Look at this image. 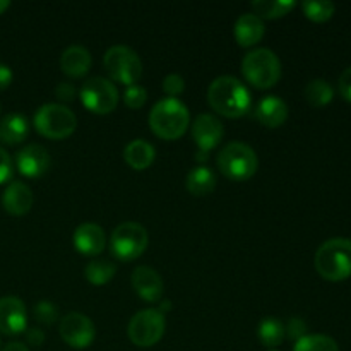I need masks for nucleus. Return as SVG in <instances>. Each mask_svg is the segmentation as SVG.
Here are the masks:
<instances>
[{
  "label": "nucleus",
  "instance_id": "obj_36",
  "mask_svg": "<svg viewBox=\"0 0 351 351\" xmlns=\"http://www.w3.org/2000/svg\"><path fill=\"white\" fill-rule=\"evenodd\" d=\"M55 96L64 103L74 101L75 86L71 84V82H60V84H57V88H55Z\"/></svg>",
  "mask_w": 351,
  "mask_h": 351
},
{
  "label": "nucleus",
  "instance_id": "obj_11",
  "mask_svg": "<svg viewBox=\"0 0 351 351\" xmlns=\"http://www.w3.org/2000/svg\"><path fill=\"white\" fill-rule=\"evenodd\" d=\"M60 338L64 339L65 345L75 350H84L93 345L96 338V328L88 315L81 312H71L64 315L58 326Z\"/></svg>",
  "mask_w": 351,
  "mask_h": 351
},
{
  "label": "nucleus",
  "instance_id": "obj_28",
  "mask_svg": "<svg viewBox=\"0 0 351 351\" xmlns=\"http://www.w3.org/2000/svg\"><path fill=\"white\" fill-rule=\"evenodd\" d=\"M302 10H304L305 17L312 23H326L331 19L336 12V5L328 0H307L302 2Z\"/></svg>",
  "mask_w": 351,
  "mask_h": 351
},
{
  "label": "nucleus",
  "instance_id": "obj_18",
  "mask_svg": "<svg viewBox=\"0 0 351 351\" xmlns=\"http://www.w3.org/2000/svg\"><path fill=\"white\" fill-rule=\"evenodd\" d=\"M264 33H266V26H264V21L261 17H257L254 12L242 14V16L237 19L235 27H233V34H235V40L240 47L250 48L254 45L259 43L263 40Z\"/></svg>",
  "mask_w": 351,
  "mask_h": 351
},
{
  "label": "nucleus",
  "instance_id": "obj_9",
  "mask_svg": "<svg viewBox=\"0 0 351 351\" xmlns=\"http://www.w3.org/2000/svg\"><path fill=\"white\" fill-rule=\"evenodd\" d=\"M165 329H167V319L163 312L158 308H144L130 319L127 335L130 343L139 348H151L161 341Z\"/></svg>",
  "mask_w": 351,
  "mask_h": 351
},
{
  "label": "nucleus",
  "instance_id": "obj_31",
  "mask_svg": "<svg viewBox=\"0 0 351 351\" xmlns=\"http://www.w3.org/2000/svg\"><path fill=\"white\" fill-rule=\"evenodd\" d=\"M147 101V91L139 84L127 86V89L123 91V103H125L129 108L139 110L146 105Z\"/></svg>",
  "mask_w": 351,
  "mask_h": 351
},
{
  "label": "nucleus",
  "instance_id": "obj_17",
  "mask_svg": "<svg viewBox=\"0 0 351 351\" xmlns=\"http://www.w3.org/2000/svg\"><path fill=\"white\" fill-rule=\"evenodd\" d=\"M33 201L34 197L31 189L24 182L19 180L10 182L2 194L3 209L10 216H16V218L27 215L31 211V208H33Z\"/></svg>",
  "mask_w": 351,
  "mask_h": 351
},
{
  "label": "nucleus",
  "instance_id": "obj_4",
  "mask_svg": "<svg viewBox=\"0 0 351 351\" xmlns=\"http://www.w3.org/2000/svg\"><path fill=\"white\" fill-rule=\"evenodd\" d=\"M33 125L40 136L51 141L71 137L77 129V117L69 106L60 103H47L40 106L33 117Z\"/></svg>",
  "mask_w": 351,
  "mask_h": 351
},
{
  "label": "nucleus",
  "instance_id": "obj_20",
  "mask_svg": "<svg viewBox=\"0 0 351 351\" xmlns=\"http://www.w3.org/2000/svg\"><path fill=\"white\" fill-rule=\"evenodd\" d=\"M256 119L269 129L281 127L288 119V105L278 96H264L256 106Z\"/></svg>",
  "mask_w": 351,
  "mask_h": 351
},
{
  "label": "nucleus",
  "instance_id": "obj_30",
  "mask_svg": "<svg viewBox=\"0 0 351 351\" xmlns=\"http://www.w3.org/2000/svg\"><path fill=\"white\" fill-rule=\"evenodd\" d=\"M34 319L45 326H51L58 321V308L53 302L41 300L34 305Z\"/></svg>",
  "mask_w": 351,
  "mask_h": 351
},
{
  "label": "nucleus",
  "instance_id": "obj_1",
  "mask_svg": "<svg viewBox=\"0 0 351 351\" xmlns=\"http://www.w3.org/2000/svg\"><path fill=\"white\" fill-rule=\"evenodd\" d=\"M208 103L216 113L226 119H240L252 106V96L247 86L233 75H219L208 89Z\"/></svg>",
  "mask_w": 351,
  "mask_h": 351
},
{
  "label": "nucleus",
  "instance_id": "obj_14",
  "mask_svg": "<svg viewBox=\"0 0 351 351\" xmlns=\"http://www.w3.org/2000/svg\"><path fill=\"white\" fill-rule=\"evenodd\" d=\"M27 311L26 305L17 297L0 298V332L5 336H16L26 331Z\"/></svg>",
  "mask_w": 351,
  "mask_h": 351
},
{
  "label": "nucleus",
  "instance_id": "obj_25",
  "mask_svg": "<svg viewBox=\"0 0 351 351\" xmlns=\"http://www.w3.org/2000/svg\"><path fill=\"white\" fill-rule=\"evenodd\" d=\"M297 7V3L291 2V0H256L252 2V10L257 17L261 19H280L285 17L287 14H290L291 10Z\"/></svg>",
  "mask_w": 351,
  "mask_h": 351
},
{
  "label": "nucleus",
  "instance_id": "obj_8",
  "mask_svg": "<svg viewBox=\"0 0 351 351\" xmlns=\"http://www.w3.org/2000/svg\"><path fill=\"white\" fill-rule=\"evenodd\" d=\"M103 64L110 79L123 86H134L143 75V62L139 55L125 45L108 48L103 57Z\"/></svg>",
  "mask_w": 351,
  "mask_h": 351
},
{
  "label": "nucleus",
  "instance_id": "obj_10",
  "mask_svg": "<svg viewBox=\"0 0 351 351\" xmlns=\"http://www.w3.org/2000/svg\"><path fill=\"white\" fill-rule=\"evenodd\" d=\"M79 98L86 110L96 115H108L119 105V89L106 77H89L79 89Z\"/></svg>",
  "mask_w": 351,
  "mask_h": 351
},
{
  "label": "nucleus",
  "instance_id": "obj_33",
  "mask_svg": "<svg viewBox=\"0 0 351 351\" xmlns=\"http://www.w3.org/2000/svg\"><path fill=\"white\" fill-rule=\"evenodd\" d=\"M285 332H287L288 338L293 339V341L297 343L298 339H302L304 336H307V324H305L304 319L291 317L290 321H288V324L285 326Z\"/></svg>",
  "mask_w": 351,
  "mask_h": 351
},
{
  "label": "nucleus",
  "instance_id": "obj_2",
  "mask_svg": "<svg viewBox=\"0 0 351 351\" xmlns=\"http://www.w3.org/2000/svg\"><path fill=\"white\" fill-rule=\"evenodd\" d=\"M191 113L178 98L160 99L151 108L149 127L165 141H177L189 130Z\"/></svg>",
  "mask_w": 351,
  "mask_h": 351
},
{
  "label": "nucleus",
  "instance_id": "obj_6",
  "mask_svg": "<svg viewBox=\"0 0 351 351\" xmlns=\"http://www.w3.org/2000/svg\"><path fill=\"white\" fill-rule=\"evenodd\" d=\"M242 74L257 89H269L281 77V62L269 48H256L242 60Z\"/></svg>",
  "mask_w": 351,
  "mask_h": 351
},
{
  "label": "nucleus",
  "instance_id": "obj_7",
  "mask_svg": "<svg viewBox=\"0 0 351 351\" xmlns=\"http://www.w3.org/2000/svg\"><path fill=\"white\" fill-rule=\"evenodd\" d=\"M147 245H149L147 230L136 221L120 223L110 237V250L113 257L122 263L136 261L146 252Z\"/></svg>",
  "mask_w": 351,
  "mask_h": 351
},
{
  "label": "nucleus",
  "instance_id": "obj_27",
  "mask_svg": "<svg viewBox=\"0 0 351 351\" xmlns=\"http://www.w3.org/2000/svg\"><path fill=\"white\" fill-rule=\"evenodd\" d=\"M117 273V266L112 261L106 259H93L89 261L88 266H86L84 274L86 280L89 281L95 287H103V285L110 283L113 280Z\"/></svg>",
  "mask_w": 351,
  "mask_h": 351
},
{
  "label": "nucleus",
  "instance_id": "obj_5",
  "mask_svg": "<svg viewBox=\"0 0 351 351\" xmlns=\"http://www.w3.org/2000/svg\"><path fill=\"white\" fill-rule=\"evenodd\" d=\"M218 170L233 182L250 180L257 173L259 158L256 151L245 143H230L216 156Z\"/></svg>",
  "mask_w": 351,
  "mask_h": 351
},
{
  "label": "nucleus",
  "instance_id": "obj_41",
  "mask_svg": "<svg viewBox=\"0 0 351 351\" xmlns=\"http://www.w3.org/2000/svg\"><path fill=\"white\" fill-rule=\"evenodd\" d=\"M269 351H278V350H269Z\"/></svg>",
  "mask_w": 351,
  "mask_h": 351
},
{
  "label": "nucleus",
  "instance_id": "obj_37",
  "mask_svg": "<svg viewBox=\"0 0 351 351\" xmlns=\"http://www.w3.org/2000/svg\"><path fill=\"white\" fill-rule=\"evenodd\" d=\"M12 79H14V74H12V71H10L9 65H5L0 62V91H3V89L9 88V86L12 84Z\"/></svg>",
  "mask_w": 351,
  "mask_h": 351
},
{
  "label": "nucleus",
  "instance_id": "obj_15",
  "mask_svg": "<svg viewBox=\"0 0 351 351\" xmlns=\"http://www.w3.org/2000/svg\"><path fill=\"white\" fill-rule=\"evenodd\" d=\"M132 288L144 302L158 304L163 298L165 285L158 271L149 266H137L132 273Z\"/></svg>",
  "mask_w": 351,
  "mask_h": 351
},
{
  "label": "nucleus",
  "instance_id": "obj_38",
  "mask_svg": "<svg viewBox=\"0 0 351 351\" xmlns=\"http://www.w3.org/2000/svg\"><path fill=\"white\" fill-rule=\"evenodd\" d=\"M26 339H27V343H29V345L41 346V345H43V341H45V332L41 331V329L33 328V329H29V331L26 332Z\"/></svg>",
  "mask_w": 351,
  "mask_h": 351
},
{
  "label": "nucleus",
  "instance_id": "obj_26",
  "mask_svg": "<svg viewBox=\"0 0 351 351\" xmlns=\"http://www.w3.org/2000/svg\"><path fill=\"white\" fill-rule=\"evenodd\" d=\"M335 98V89L326 79H314L305 86V99L314 108L328 106Z\"/></svg>",
  "mask_w": 351,
  "mask_h": 351
},
{
  "label": "nucleus",
  "instance_id": "obj_19",
  "mask_svg": "<svg viewBox=\"0 0 351 351\" xmlns=\"http://www.w3.org/2000/svg\"><path fill=\"white\" fill-rule=\"evenodd\" d=\"M93 64V57L89 50L79 45H72V47L65 48L64 53L60 57V69L65 75L72 79L84 77L89 72Z\"/></svg>",
  "mask_w": 351,
  "mask_h": 351
},
{
  "label": "nucleus",
  "instance_id": "obj_35",
  "mask_svg": "<svg viewBox=\"0 0 351 351\" xmlns=\"http://www.w3.org/2000/svg\"><path fill=\"white\" fill-rule=\"evenodd\" d=\"M338 89H339V95H341L346 101L351 103V65L350 67H346L345 71L341 72V75H339Z\"/></svg>",
  "mask_w": 351,
  "mask_h": 351
},
{
  "label": "nucleus",
  "instance_id": "obj_29",
  "mask_svg": "<svg viewBox=\"0 0 351 351\" xmlns=\"http://www.w3.org/2000/svg\"><path fill=\"white\" fill-rule=\"evenodd\" d=\"M293 351H339V346L331 336L307 335L295 343Z\"/></svg>",
  "mask_w": 351,
  "mask_h": 351
},
{
  "label": "nucleus",
  "instance_id": "obj_32",
  "mask_svg": "<svg viewBox=\"0 0 351 351\" xmlns=\"http://www.w3.org/2000/svg\"><path fill=\"white\" fill-rule=\"evenodd\" d=\"M185 91V81L180 74H168L163 79V93L168 98H177Z\"/></svg>",
  "mask_w": 351,
  "mask_h": 351
},
{
  "label": "nucleus",
  "instance_id": "obj_39",
  "mask_svg": "<svg viewBox=\"0 0 351 351\" xmlns=\"http://www.w3.org/2000/svg\"><path fill=\"white\" fill-rule=\"evenodd\" d=\"M2 351H29V348H27L24 343H9V345L3 346Z\"/></svg>",
  "mask_w": 351,
  "mask_h": 351
},
{
  "label": "nucleus",
  "instance_id": "obj_12",
  "mask_svg": "<svg viewBox=\"0 0 351 351\" xmlns=\"http://www.w3.org/2000/svg\"><path fill=\"white\" fill-rule=\"evenodd\" d=\"M16 167L26 178H41L51 167L48 151L40 144H27L16 154Z\"/></svg>",
  "mask_w": 351,
  "mask_h": 351
},
{
  "label": "nucleus",
  "instance_id": "obj_40",
  "mask_svg": "<svg viewBox=\"0 0 351 351\" xmlns=\"http://www.w3.org/2000/svg\"><path fill=\"white\" fill-rule=\"evenodd\" d=\"M9 7H10L9 0H0V14L5 12V10L9 9Z\"/></svg>",
  "mask_w": 351,
  "mask_h": 351
},
{
  "label": "nucleus",
  "instance_id": "obj_22",
  "mask_svg": "<svg viewBox=\"0 0 351 351\" xmlns=\"http://www.w3.org/2000/svg\"><path fill=\"white\" fill-rule=\"evenodd\" d=\"M154 158H156V151H154L153 144H149L147 141L136 139L132 143H129L123 149V160L129 165L132 170L143 171L153 165Z\"/></svg>",
  "mask_w": 351,
  "mask_h": 351
},
{
  "label": "nucleus",
  "instance_id": "obj_21",
  "mask_svg": "<svg viewBox=\"0 0 351 351\" xmlns=\"http://www.w3.org/2000/svg\"><path fill=\"white\" fill-rule=\"evenodd\" d=\"M29 134V122L21 113H7L0 120V143L7 146H17L24 143Z\"/></svg>",
  "mask_w": 351,
  "mask_h": 351
},
{
  "label": "nucleus",
  "instance_id": "obj_16",
  "mask_svg": "<svg viewBox=\"0 0 351 351\" xmlns=\"http://www.w3.org/2000/svg\"><path fill=\"white\" fill-rule=\"evenodd\" d=\"M74 242L75 250L82 256L96 257L105 250L106 247V235L103 228L96 223H82L75 228L74 232Z\"/></svg>",
  "mask_w": 351,
  "mask_h": 351
},
{
  "label": "nucleus",
  "instance_id": "obj_24",
  "mask_svg": "<svg viewBox=\"0 0 351 351\" xmlns=\"http://www.w3.org/2000/svg\"><path fill=\"white\" fill-rule=\"evenodd\" d=\"M285 324L276 317H266L259 322L257 328V338L267 348H276L285 341Z\"/></svg>",
  "mask_w": 351,
  "mask_h": 351
},
{
  "label": "nucleus",
  "instance_id": "obj_3",
  "mask_svg": "<svg viewBox=\"0 0 351 351\" xmlns=\"http://www.w3.org/2000/svg\"><path fill=\"white\" fill-rule=\"evenodd\" d=\"M314 266L319 276L332 283L348 280L351 276V240L341 237L326 240L315 252Z\"/></svg>",
  "mask_w": 351,
  "mask_h": 351
},
{
  "label": "nucleus",
  "instance_id": "obj_13",
  "mask_svg": "<svg viewBox=\"0 0 351 351\" xmlns=\"http://www.w3.org/2000/svg\"><path fill=\"white\" fill-rule=\"evenodd\" d=\"M223 136H225V127H223L221 120L211 113H202L192 123V137L202 153H209L211 149H215L221 143Z\"/></svg>",
  "mask_w": 351,
  "mask_h": 351
},
{
  "label": "nucleus",
  "instance_id": "obj_23",
  "mask_svg": "<svg viewBox=\"0 0 351 351\" xmlns=\"http://www.w3.org/2000/svg\"><path fill=\"white\" fill-rule=\"evenodd\" d=\"M185 187L192 195H197V197L211 194L216 189L215 171L211 168L204 167V165L192 168L187 175V180H185Z\"/></svg>",
  "mask_w": 351,
  "mask_h": 351
},
{
  "label": "nucleus",
  "instance_id": "obj_34",
  "mask_svg": "<svg viewBox=\"0 0 351 351\" xmlns=\"http://www.w3.org/2000/svg\"><path fill=\"white\" fill-rule=\"evenodd\" d=\"M12 177V160L3 147H0V184H5Z\"/></svg>",
  "mask_w": 351,
  "mask_h": 351
}]
</instances>
